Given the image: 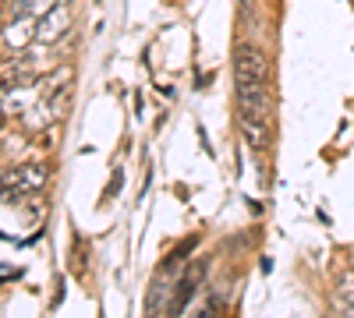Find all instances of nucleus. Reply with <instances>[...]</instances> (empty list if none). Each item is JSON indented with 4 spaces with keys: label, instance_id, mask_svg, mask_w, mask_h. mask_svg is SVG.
<instances>
[{
    "label": "nucleus",
    "instance_id": "obj_1",
    "mask_svg": "<svg viewBox=\"0 0 354 318\" xmlns=\"http://www.w3.org/2000/svg\"><path fill=\"white\" fill-rule=\"evenodd\" d=\"M238 110L241 117L270 124L273 121V92L270 81H252V85H238Z\"/></svg>",
    "mask_w": 354,
    "mask_h": 318
},
{
    "label": "nucleus",
    "instance_id": "obj_2",
    "mask_svg": "<svg viewBox=\"0 0 354 318\" xmlns=\"http://www.w3.org/2000/svg\"><path fill=\"white\" fill-rule=\"evenodd\" d=\"M252 81H270V57L252 43H241L234 50V85H252Z\"/></svg>",
    "mask_w": 354,
    "mask_h": 318
},
{
    "label": "nucleus",
    "instance_id": "obj_3",
    "mask_svg": "<svg viewBox=\"0 0 354 318\" xmlns=\"http://www.w3.org/2000/svg\"><path fill=\"white\" fill-rule=\"evenodd\" d=\"M71 28V11L68 4H53L43 18H36V39L39 43H61Z\"/></svg>",
    "mask_w": 354,
    "mask_h": 318
},
{
    "label": "nucleus",
    "instance_id": "obj_4",
    "mask_svg": "<svg viewBox=\"0 0 354 318\" xmlns=\"http://www.w3.org/2000/svg\"><path fill=\"white\" fill-rule=\"evenodd\" d=\"M4 184H15V201H18V195H25V191H43V184H46V166H21V170H15V177L8 173Z\"/></svg>",
    "mask_w": 354,
    "mask_h": 318
},
{
    "label": "nucleus",
    "instance_id": "obj_5",
    "mask_svg": "<svg viewBox=\"0 0 354 318\" xmlns=\"http://www.w3.org/2000/svg\"><path fill=\"white\" fill-rule=\"evenodd\" d=\"M238 124H241V135L248 138V146L255 152H262L270 146V124H259V121H248V117H238Z\"/></svg>",
    "mask_w": 354,
    "mask_h": 318
},
{
    "label": "nucleus",
    "instance_id": "obj_6",
    "mask_svg": "<svg viewBox=\"0 0 354 318\" xmlns=\"http://www.w3.org/2000/svg\"><path fill=\"white\" fill-rule=\"evenodd\" d=\"M340 311L354 315V272H344L340 283H337V301H333Z\"/></svg>",
    "mask_w": 354,
    "mask_h": 318
},
{
    "label": "nucleus",
    "instance_id": "obj_7",
    "mask_svg": "<svg viewBox=\"0 0 354 318\" xmlns=\"http://www.w3.org/2000/svg\"><path fill=\"white\" fill-rule=\"evenodd\" d=\"M15 4H18V8H15L18 14H32V18H43V14H46L53 4H57V0H15Z\"/></svg>",
    "mask_w": 354,
    "mask_h": 318
},
{
    "label": "nucleus",
    "instance_id": "obj_8",
    "mask_svg": "<svg viewBox=\"0 0 354 318\" xmlns=\"http://www.w3.org/2000/svg\"><path fill=\"white\" fill-rule=\"evenodd\" d=\"M117 191H121V170L113 173V181H110V188H106V198H113Z\"/></svg>",
    "mask_w": 354,
    "mask_h": 318
}]
</instances>
